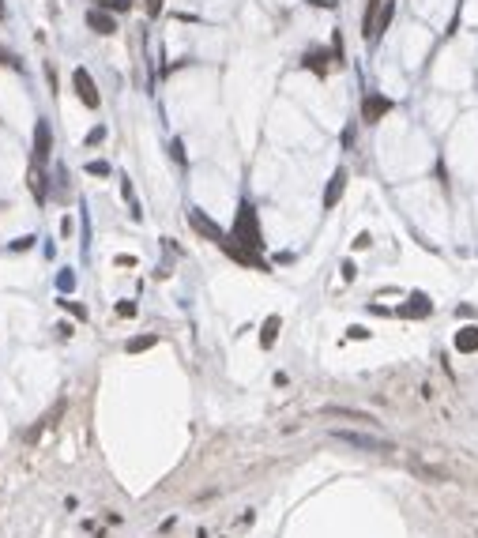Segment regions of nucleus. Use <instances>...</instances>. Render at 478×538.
<instances>
[{
	"label": "nucleus",
	"instance_id": "nucleus-23",
	"mask_svg": "<svg viewBox=\"0 0 478 538\" xmlns=\"http://www.w3.org/2000/svg\"><path fill=\"white\" fill-rule=\"evenodd\" d=\"M158 12H162V0H147V15H151V19H155Z\"/></svg>",
	"mask_w": 478,
	"mask_h": 538
},
{
	"label": "nucleus",
	"instance_id": "nucleus-11",
	"mask_svg": "<svg viewBox=\"0 0 478 538\" xmlns=\"http://www.w3.org/2000/svg\"><path fill=\"white\" fill-rule=\"evenodd\" d=\"M328 61H332L328 50H309L305 57H301V68L316 72V76H328Z\"/></svg>",
	"mask_w": 478,
	"mask_h": 538
},
{
	"label": "nucleus",
	"instance_id": "nucleus-10",
	"mask_svg": "<svg viewBox=\"0 0 478 538\" xmlns=\"http://www.w3.org/2000/svg\"><path fill=\"white\" fill-rule=\"evenodd\" d=\"M87 27H91L94 34H113L117 23H113V15H109V12H98V8H91V12H87Z\"/></svg>",
	"mask_w": 478,
	"mask_h": 538
},
{
	"label": "nucleus",
	"instance_id": "nucleus-18",
	"mask_svg": "<svg viewBox=\"0 0 478 538\" xmlns=\"http://www.w3.org/2000/svg\"><path fill=\"white\" fill-rule=\"evenodd\" d=\"M102 140H106V128H102V125H98V128H91V132H87V147H98Z\"/></svg>",
	"mask_w": 478,
	"mask_h": 538
},
{
	"label": "nucleus",
	"instance_id": "nucleus-14",
	"mask_svg": "<svg viewBox=\"0 0 478 538\" xmlns=\"http://www.w3.org/2000/svg\"><path fill=\"white\" fill-rule=\"evenodd\" d=\"M429 312H433V305H429V298H426V294H414V298H411V305H407V309H403V316H429Z\"/></svg>",
	"mask_w": 478,
	"mask_h": 538
},
{
	"label": "nucleus",
	"instance_id": "nucleus-27",
	"mask_svg": "<svg viewBox=\"0 0 478 538\" xmlns=\"http://www.w3.org/2000/svg\"><path fill=\"white\" fill-rule=\"evenodd\" d=\"M0 19H4V4H0Z\"/></svg>",
	"mask_w": 478,
	"mask_h": 538
},
{
	"label": "nucleus",
	"instance_id": "nucleus-15",
	"mask_svg": "<svg viewBox=\"0 0 478 538\" xmlns=\"http://www.w3.org/2000/svg\"><path fill=\"white\" fill-rule=\"evenodd\" d=\"M392 15H395V4H392V0H388V4L377 12V23H373V38H377L380 30H388V23H392Z\"/></svg>",
	"mask_w": 478,
	"mask_h": 538
},
{
	"label": "nucleus",
	"instance_id": "nucleus-16",
	"mask_svg": "<svg viewBox=\"0 0 478 538\" xmlns=\"http://www.w3.org/2000/svg\"><path fill=\"white\" fill-rule=\"evenodd\" d=\"M158 343V335H140V339L129 343V354H140V350H151Z\"/></svg>",
	"mask_w": 478,
	"mask_h": 538
},
{
	"label": "nucleus",
	"instance_id": "nucleus-6",
	"mask_svg": "<svg viewBox=\"0 0 478 538\" xmlns=\"http://www.w3.org/2000/svg\"><path fill=\"white\" fill-rule=\"evenodd\" d=\"M219 248H222V252H226V256H230V260H234V263H241V268H257V271H268V263L260 260L257 252H249V248H241V245H237L234 237H226V241H222Z\"/></svg>",
	"mask_w": 478,
	"mask_h": 538
},
{
	"label": "nucleus",
	"instance_id": "nucleus-12",
	"mask_svg": "<svg viewBox=\"0 0 478 538\" xmlns=\"http://www.w3.org/2000/svg\"><path fill=\"white\" fill-rule=\"evenodd\" d=\"M456 350H459V354H475V350H478V327L475 324H467V327H459V332H456Z\"/></svg>",
	"mask_w": 478,
	"mask_h": 538
},
{
	"label": "nucleus",
	"instance_id": "nucleus-8",
	"mask_svg": "<svg viewBox=\"0 0 478 538\" xmlns=\"http://www.w3.org/2000/svg\"><path fill=\"white\" fill-rule=\"evenodd\" d=\"M343 192H347V170H336L328 181V192H324V207H328V211L343 200Z\"/></svg>",
	"mask_w": 478,
	"mask_h": 538
},
{
	"label": "nucleus",
	"instance_id": "nucleus-19",
	"mask_svg": "<svg viewBox=\"0 0 478 538\" xmlns=\"http://www.w3.org/2000/svg\"><path fill=\"white\" fill-rule=\"evenodd\" d=\"M87 173H91V177H106L109 166H106V162H87Z\"/></svg>",
	"mask_w": 478,
	"mask_h": 538
},
{
	"label": "nucleus",
	"instance_id": "nucleus-1",
	"mask_svg": "<svg viewBox=\"0 0 478 538\" xmlns=\"http://www.w3.org/2000/svg\"><path fill=\"white\" fill-rule=\"evenodd\" d=\"M234 241L249 252H260L264 248V234H260V219H257V207L241 204L237 207V219H234Z\"/></svg>",
	"mask_w": 478,
	"mask_h": 538
},
{
	"label": "nucleus",
	"instance_id": "nucleus-9",
	"mask_svg": "<svg viewBox=\"0 0 478 538\" xmlns=\"http://www.w3.org/2000/svg\"><path fill=\"white\" fill-rule=\"evenodd\" d=\"M324 414H328V418H350V422H362V425H380L373 414L354 411V407H324Z\"/></svg>",
	"mask_w": 478,
	"mask_h": 538
},
{
	"label": "nucleus",
	"instance_id": "nucleus-7",
	"mask_svg": "<svg viewBox=\"0 0 478 538\" xmlns=\"http://www.w3.org/2000/svg\"><path fill=\"white\" fill-rule=\"evenodd\" d=\"M50 155H53V128H50V120H38L34 125V162L42 166Z\"/></svg>",
	"mask_w": 478,
	"mask_h": 538
},
{
	"label": "nucleus",
	"instance_id": "nucleus-2",
	"mask_svg": "<svg viewBox=\"0 0 478 538\" xmlns=\"http://www.w3.org/2000/svg\"><path fill=\"white\" fill-rule=\"evenodd\" d=\"M332 437L343 440L350 448H362V452H395L392 440H380V437H365V433H350V429H332Z\"/></svg>",
	"mask_w": 478,
	"mask_h": 538
},
{
	"label": "nucleus",
	"instance_id": "nucleus-25",
	"mask_svg": "<svg viewBox=\"0 0 478 538\" xmlns=\"http://www.w3.org/2000/svg\"><path fill=\"white\" fill-rule=\"evenodd\" d=\"M369 241H373L369 234H358V241H354V248H369Z\"/></svg>",
	"mask_w": 478,
	"mask_h": 538
},
{
	"label": "nucleus",
	"instance_id": "nucleus-4",
	"mask_svg": "<svg viewBox=\"0 0 478 538\" xmlns=\"http://www.w3.org/2000/svg\"><path fill=\"white\" fill-rule=\"evenodd\" d=\"M188 226H193V230H196V234H200V237L215 241V245H222V241L230 237L226 230L219 226V222H211V219H207V215L200 211V207H193V211H188Z\"/></svg>",
	"mask_w": 478,
	"mask_h": 538
},
{
	"label": "nucleus",
	"instance_id": "nucleus-5",
	"mask_svg": "<svg viewBox=\"0 0 478 538\" xmlns=\"http://www.w3.org/2000/svg\"><path fill=\"white\" fill-rule=\"evenodd\" d=\"M72 83H76V94H79V102H83L87 109H98V87H94V79H91V72L87 68H76V76H72Z\"/></svg>",
	"mask_w": 478,
	"mask_h": 538
},
{
	"label": "nucleus",
	"instance_id": "nucleus-3",
	"mask_svg": "<svg viewBox=\"0 0 478 538\" xmlns=\"http://www.w3.org/2000/svg\"><path fill=\"white\" fill-rule=\"evenodd\" d=\"M392 109H395V102L388 98V94H377V91H373V94H365V98H362V120H365V125H377V120H384Z\"/></svg>",
	"mask_w": 478,
	"mask_h": 538
},
{
	"label": "nucleus",
	"instance_id": "nucleus-22",
	"mask_svg": "<svg viewBox=\"0 0 478 538\" xmlns=\"http://www.w3.org/2000/svg\"><path fill=\"white\" fill-rule=\"evenodd\" d=\"M117 312H121V316H136V305H132V301H121V305H117Z\"/></svg>",
	"mask_w": 478,
	"mask_h": 538
},
{
	"label": "nucleus",
	"instance_id": "nucleus-13",
	"mask_svg": "<svg viewBox=\"0 0 478 538\" xmlns=\"http://www.w3.org/2000/svg\"><path fill=\"white\" fill-rule=\"evenodd\" d=\"M279 327H283V320H279V316H268V320H264V327H260V347H264V350H272V347H275Z\"/></svg>",
	"mask_w": 478,
	"mask_h": 538
},
{
	"label": "nucleus",
	"instance_id": "nucleus-20",
	"mask_svg": "<svg viewBox=\"0 0 478 538\" xmlns=\"http://www.w3.org/2000/svg\"><path fill=\"white\" fill-rule=\"evenodd\" d=\"M57 283H61V290H72V286H76V275H72V271H61Z\"/></svg>",
	"mask_w": 478,
	"mask_h": 538
},
{
	"label": "nucleus",
	"instance_id": "nucleus-24",
	"mask_svg": "<svg viewBox=\"0 0 478 538\" xmlns=\"http://www.w3.org/2000/svg\"><path fill=\"white\" fill-rule=\"evenodd\" d=\"M61 305H65V309H68V312H76V316H79V320H83V316H87V309H79V305H72V301H61Z\"/></svg>",
	"mask_w": 478,
	"mask_h": 538
},
{
	"label": "nucleus",
	"instance_id": "nucleus-21",
	"mask_svg": "<svg viewBox=\"0 0 478 538\" xmlns=\"http://www.w3.org/2000/svg\"><path fill=\"white\" fill-rule=\"evenodd\" d=\"M132 0H109V12H129Z\"/></svg>",
	"mask_w": 478,
	"mask_h": 538
},
{
	"label": "nucleus",
	"instance_id": "nucleus-17",
	"mask_svg": "<svg viewBox=\"0 0 478 538\" xmlns=\"http://www.w3.org/2000/svg\"><path fill=\"white\" fill-rule=\"evenodd\" d=\"M30 192L38 196V204L45 200V177H42V173H30Z\"/></svg>",
	"mask_w": 478,
	"mask_h": 538
},
{
	"label": "nucleus",
	"instance_id": "nucleus-26",
	"mask_svg": "<svg viewBox=\"0 0 478 538\" xmlns=\"http://www.w3.org/2000/svg\"><path fill=\"white\" fill-rule=\"evenodd\" d=\"M4 61H8V64H19V61H15V57H12V53H8V50H0V64H4Z\"/></svg>",
	"mask_w": 478,
	"mask_h": 538
}]
</instances>
